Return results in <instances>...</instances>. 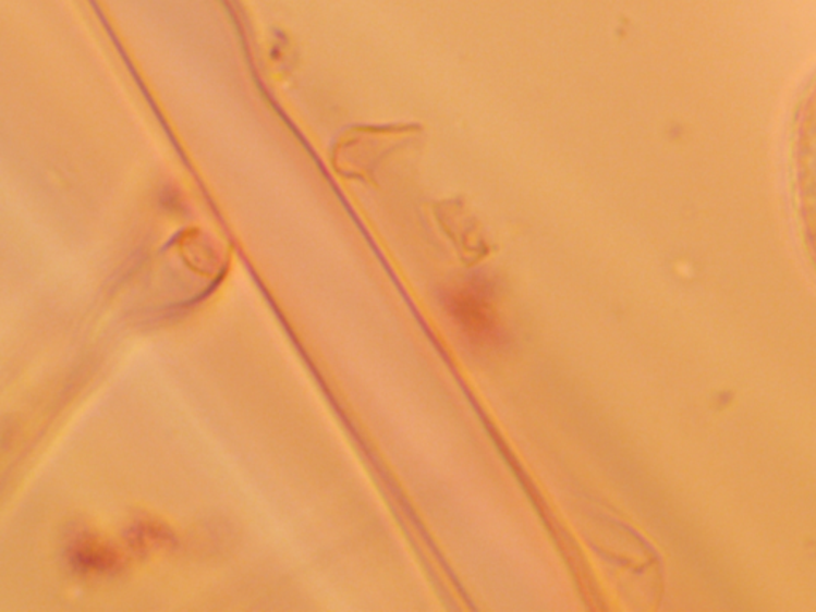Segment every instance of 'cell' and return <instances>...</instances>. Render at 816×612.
I'll use <instances>...</instances> for the list:
<instances>
[{
  "label": "cell",
  "instance_id": "obj_2",
  "mask_svg": "<svg viewBox=\"0 0 816 612\" xmlns=\"http://www.w3.org/2000/svg\"><path fill=\"white\" fill-rule=\"evenodd\" d=\"M453 315L470 335L477 340H494L495 316L490 305L477 292H461L453 301Z\"/></svg>",
  "mask_w": 816,
  "mask_h": 612
},
{
  "label": "cell",
  "instance_id": "obj_3",
  "mask_svg": "<svg viewBox=\"0 0 816 612\" xmlns=\"http://www.w3.org/2000/svg\"><path fill=\"white\" fill-rule=\"evenodd\" d=\"M75 562L88 571H108L115 566L117 553L105 542L86 539L75 549Z\"/></svg>",
  "mask_w": 816,
  "mask_h": 612
},
{
  "label": "cell",
  "instance_id": "obj_1",
  "mask_svg": "<svg viewBox=\"0 0 816 612\" xmlns=\"http://www.w3.org/2000/svg\"><path fill=\"white\" fill-rule=\"evenodd\" d=\"M788 171L795 225L816 271V72L795 99L788 136Z\"/></svg>",
  "mask_w": 816,
  "mask_h": 612
}]
</instances>
